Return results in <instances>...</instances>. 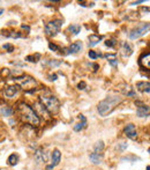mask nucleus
Masks as SVG:
<instances>
[{
	"mask_svg": "<svg viewBox=\"0 0 150 170\" xmlns=\"http://www.w3.org/2000/svg\"><path fill=\"white\" fill-rule=\"evenodd\" d=\"M18 112H19L20 118L22 119V122H24L34 127H37L39 125V123H40L39 117L34 111V109L30 105H28L27 103H20L19 108H18Z\"/></svg>",
	"mask_w": 150,
	"mask_h": 170,
	"instance_id": "nucleus-1",
	"label": "nucleus"
},
{
	"mask_svg": "<svg viewBox=\"0 0 150 170\" xmlns=\"http://www.w3.org/2000/svg\"><path fill=\"white\" fill-rule=\"evenodd\" d=\"M121 102H122V98L119 96H108L105 100L98 103L97 110L102 117H105L112 112L115 109V107L119 105Z\"/></svg>",
	"mask_w": 150,
	"mask_h": 170,
	"instance_id": "nucleus-2",
	"label": "nucleus"
},
{
	"mask_svg": "<svg viewBox=\"0 0 150 170\" xmlns=\"http://www.w3.org/2000/svg\"><path fill=\"white\" fill-rule=\"evenodd\" d=\"M39 102L50 113H57L60 109V102L54 95L44 94L39 96Z\"/></svg>",
	"mask_w": 150,
	"mask_h": 170,
	"instance_id": "nucleus-3",
	"label": "nucleus"
},
{
	"mask_svg": "<svg viewBox=\"0 0 150 170\" xmlns=\"http://www.w3.org/2000/svg\"><path fill=\"white\" fill-rule=\"evenodd\" d=\"M14 80H15V82L18 83L19 87H21L22 89H24V90H27V92L34 90V89L36 88V86H37V81H36L34 78H31V76L29 75H23V74H22V75L14 78Z\"/></svg>",
	"mask_w": 150,
	"mask_h": 170,
	"instance_id": "nucleus-4",
	"label": "nucleus"
},
{
	"mask_svg": "<svg viewBox=\"0 0 150 170\" xmlns=\"http://www.w3.org/2000/svg\"><path fill=\"white\" fill-rule=\"evenodd\" d=\"M61 23H62L61 20H54V21H51V22L46 23V26H45V34L47 36H56L57 34L60 31Z\"/></svg>",
	"mask_w": 150,
	"mask_h": 170,
	"instance_id": "nucleus-5",
	"label": "nucleus"
},
{
	"mask_svg": "<svg viewBox=\"0 0 150 170\" xmlns=\"http://www.w3.org/2000/svg\"><path fill=\"white\" fill-rule=\"evenodd\" d=\"M149 28H150L149 23H141V24H139L136 28H134L129 33V38L131 39H137L139 37L143 36L144 34H147L148 30H149Z\"/></svg>",
	"mask_w": 150,
	"mask_h": 170,
	"instance_id": "nucleus-6",
	"label": "nucleus"
},
{
	"mask_svg": "<svg viewBox=\"0 0 150 170\" xmlns=\"http://www.w3.org/2000/svg\"><path fill=\"white\" fill-rule=\"evenodd\" d=\"M34 107H35V108H34V111L36 112V115H37L38 117L42 116V117L45 118V119H50V115H51V113L45 109V107H44L40 102H36Z\"/></svg>",
	"mask_w": 150,
	"mask_h": 170,
	"instance_id": "nucleus-7",
	"label": "nucleus"
},
{
	"mask_svg": "<svg viewBox=\"0 0 150 170\" xmlns=\"http://www.w3.org/2000/svg\"><path fill=\"white\" fill-rule=\"evenodd\" d=\"M82 48H83V45H82V43H81V42H75V43H73L72 45H69L68 48L64 49V51H66V52H64V53H65V55L77 53V52L82 51Z\"/></svg>",
	"mask_w": 150,
	"mask_h": 170,
	"instance_id": "nucleus-8",
	"label": "nucleus"
},
{
	"mask_svg": "<svg viewBox=\"0 0 150 170\" xmlns=\"http://www.w3.org/2000/svg\"><path fill=\"white\" fill-rule=\"evenodd\" d=\"M124 132H125V134H126V135H127L129 139H132V140H135V139L137 138L136 127H135V125H134V124H132V123L127 124V125L125 126V129H124Z\"/></svg>",
	"mask_w": 150,
	"mask_h": 170,
	"instance_id": "nucleus-9",
	"label": "nucleus"
},
{
	"mask_svg": "<svg viewBox=\"0 0 150 170\" xmlns=\"http://www.w3.org/2000/svg\"><path fill=\"white\" fill-rule=\"evenodd\" d=\"M60 159H61V154L58 149H54L53 153H52V164L51 166H47L46 167V170H51L53 169L54 167H57L60 162Z\"/></svg>",
	"mask_w": 150,
	"mask_h": 170,
	"instance_id": "nucleus-10",
	"label": "nucleus"
},
{
	"mask_svg": "<svg viewBox=\"0 0 150 170\" xmlns=\"http://www.w3.org/2000/svg\"><path fill=\"white\" fill-rule=\"evenodd\" d=\"M20 87L16 85V86H8V87H6L5 88V90H4V94L6 97H8V98H12V97H14L15 95L18 94V92H19Z\"/></svg>",
	"mask_w": 150,
	"mask_h": 170,
	"instance_id": "nucleus-11",
	"label": "nucleus"
},
{
	"mask_svg": "<svg viewBox=\"0 0 150 170\" xmlns=\"http://www.w3.org/2000/svg\"><path fill=\"white\" fill-rule=\"evenodd\" d=\"M35 160L37 162H46L47 156H46V153L44 152L43 148H38L37 151L35 152Z\"/></svg>",
	"mask_w": 150,
	"mask_h": 170,
	"instance_id": "nucleus-12",
	"label": "nucleus"
},
{
	"mask_svg": "<svg viewBox=\"0 0 150 170\" xmlns=\"http://www.w3.org/2000/svg\"><path fill=\"white\" fill-rule=\"evenodd\" d=\"M136 115H137L139 117H148V116H149V107H148V105H144V104L137 107Z\"/></svg>",
	"mask_w": 150,
	"mask_h": 170,
	"instance_id": "nucleus-13",
	"label": "nucleus"
},
{
	"mask_svg": "<svg viewBox=\"0 0 150 170\" xmlns=\"http://www.w3.org/2000/svg\"><path fill=\"white\" fill-rule=\"evenodd\" d=\"M149 60H150V53L149 52H147V53H144L143 56L140 58V65H141L142 67L149 70L150 68V61Z\"/></svg>",
	"mask_w": 150,
	"mask_h": 170,
	"instance_id": "nucleus-14",
	"label": "nucleus"
},
{
	"mask_svg": "<svg viewBox=\"0 0 150 170\" xmlns=\"http://www.w3.org/2000/svg\"><path fill=\"white\" fill-rule=\"evenodd\" d=\"M136 88L140 90V92H144V93H147V94H149L150 92V85L149 82L147 81H141V82H137L136 83Z\"/></svg>",
	"mask_w": 150,
	"mask_h": 170,
	"instance_id": "nucleus-15",
	"label": "nucleus"
},
{
	"mask_svg": "<svg viewBox=\"0 0 150 170\" xmlns=\"http://www.w3.org/2000/svg\"><path fill=\"white\" fill-rule=\"evenodd\" d=\"M133 53V50H132V46L129 43H124L122 44V48H121V55L122 57H129Z\"/></svg>",
	"mask_w": 150,
	"mask_h": 170,
	"instance_id": "nucleus-16",
	"label": "nucleus"
},
{
	"mask_svg": "<svg viewBox=\"0 0 150 170\" xmlns=\"http://www.w3.org/2000/svg\"><path fill=\"white\" fill-rule=\"evenodd\" d=\"M89 159H90V161H91L94 164H99V163L102 162V160H103V156H102L100 154H97V153L94 152V153L90 154Z\"/></svg>",
	"mask_w": 150,
	"mask_h": 170,
	"instance_id": "nucleus-17",
	"label": "nucleus"
},
{
	"mask_svg": "<svg viewBox=\"0 0 150 170\" xmlns=\"http://www.w3.org/2000/svg\"><path fill=\"white\" fill-rule=\"evenodd\" d=\"M102 39H103L102 36L93 34V35L89 36V45H90V46H95V45H97V44L99 43V41H102Z\"/></svg>",
	"mask_w": 150,
	"mask_h": 170,
	"instance_id": "nucleus-18",
	"label": "nucleus"
},
{
	"mask_svg": "<svg viewBox=\"0 0 150 170\" xmlns=\"http://www.w3.org/2000/svg\"><path fill=\"white\" fill-rule=\"evenodd\" d=\"M68 30H69L73 35H77V34L81 31V27H80V26H77V24H72V26H69Z\"/></svg>",
	"mask_w": 150,
	"mask_h": 170,
	"instance_id": "nucleus-19",
	"label": "nucleus"
},
{
	"mask_svg": "<svg viewBox=\"0 0 150 170\" xmlns=\"http://www.w3.org/2000/svg\"><path fill=\"white\" fill-rule=\"evenodd\" d=\"M1 115L2 116H12L13 115V109L11 107H2L1 108Z\"/></svg>",
	"mask_w": 150,
	"mask_h": 170,
	"instance_id": "nucleus-20",
	"label": "nucleus"
},
{
	"mask_svg": "<svg viewBox=\"0 0 150 170\" xmlns=\"http://www.w3.org/2000/svg\"><path fill=\"white\" fill-rule=\"evenodd\" d=\"M18 161H19V157H18L16 154L9 155V157H8V163H9L11 166H15V164L18 163Z\"/></svg>",
	"mask_w": 150,
	"mask_h": 170,
	"instance_id": "nucleus-21",
	"label": "nucleus"
},
{
	"mask_svg": "<svg viewBox=\"0 0 150 170\" xmlns=\"http://www.w3.org/2000/svg\"><path fill=\"white\" fill-rule=\"evenodd\" d=\"M104 149V142L100 140V141H98L96 145H95V153H97V154H99V153H102Z\"/></svg>",
	"mask_w": 150,
	"mask_h": 170,
	"instance_id": "nucleus-22",
	"label": "nucleus"
},
{
	"mask_svg": "<svg viewBox=\"0 0 150 170\" xmlns=\"http://www.w3.org/2000/svg\"><path fill=\"white\" fill-rule=\"evenodd\" d=\"M39 58H40V55L36 53V55H30V56L25 57V60H28L30 63H36V61H38Z\"/></svg>",
	"mask_w": 150,
	"mask_h": 170,
	"instance_id": "nucleus-23",
	"label": "nucleus"
},
{
	"mask_svg": "<svg viewBox=\"0 0 150 170\" xmlns=\"http://www.w3.org/2000/svg\"><path fill=\"white\" fill-rule=\"evenodd\" d=\"M86 126H87V120H83L82 123H79V124H76V125H75V126H74V131L79 132V131L83 130Z\"/></svg>",
	"mask_w": 150,
	"mask_h": 170,
	"instance_id": "nucleus-24",
	"label": "nucleus"
},
{
	"mask_svg": "<svg viewBox=\"0 0 150 170\" xmlns=\"http://www.w3.org/2000/svg\"><path fill=\"white\" fill-rule=\"evenodd\" d=\"M105 45L106 46H109V48H114L115 45H117V41L112 38V39H108L106 42H105Z\"/></svg>",
	"mask_w": 150,
	"mask_h": 170,
	"instance_id": "nucleus-25",
	"label": "nucleus"
},
{
	"mask_svg": "<svg viewBox=\"0 0 150 170\" xmlns=\"http://www.w3.org/2000/svg\"><path fill=\"white\" fill-rule=\"evenodd\" d=\"M8 37H13V38H19V37H22V35L20 33H15V31H11V34L7 35Z\"/></svg>",
	"mask_w": 150,
	"mask_h": 170,
	"instance_id": "nucleus-26",
	"label": "nucleus"
},
{
	"mask_svg": "<svg viewBox=\"0 0 150 170\" xmlns=\"http://www.w3.org/2000/svg\"><path fill=\"white\" fill-rule=\"evenodd\" d=\"M88 55H89V57H90L91 59H94V60H95V59H97L98 57H100V55H98V53H96V52H95V51H93V50H90Z\"/></svg>",
	"mask_w": 150,
	"mask_h": 170,
	"instance_id": "nucleus-27",
	"label": "nucleus"
},
{
	"mask_svg": "<svg viewBox=\"0 0 150 170\" xmlns=\"http://www.w3.org/2000/svg\"><path fill=\"white\" fill-rule=\"evenodd\" d=\"M105 58L109 59V61H112V60H117V56L114 53H108L105 55Z\"/></svg>",
	"mask_w": 150,
	"mask_h": 170,
	"instance_id": "nucleus-28",
	"label": "nucleus"
},
{
	"mask_svg": "<svg viewBox=\"0 0 150 170\" xmlns=\"http://www.w3.org/2000/svg\"><path fill=\"white\" fill-rule=\"evenodd\" d=\"M87 88V83L84 82V81H81L79 85H77V89H80V90H84Z\"/></svg>",
	"mask_w": 150,
	"mask_h": 170,
	"instance_id": "nucleus-29",
	"label": "nucleus"
},
{
	"mask_svg": "<svg viewBox=\"0 0 150 170\" xmlns=\"http://www.w3.org/2000/svg\"><path fill=\"white\" fill-rule=\"evenodd\" d=\"M4 49L8 50V52H13V51H14V46L11 45V44H5V45H4Z\"/></svg>",
	"mask_w": 150,
	"mask_h": 170,
	"instance_id": "nucleus-30",
	"label": "nucleus"
},
{
	"mask_svg": "<svg viewBox=\"0 0 150 170\" xmlns=\"http://www.w3.org/2000/svg\"><path fill=\"white\" fill-rule=\"evenodd\" d=\"M9 70H7V68H2V71H1V76H4V78H7V76L9 75Z\"/></svg>",
	"mask_w": 150,
	"mask_h": 170,
	"instance_id": "nucleus-31",
	"label": "nucleus"
},
{
	"mask_svg": "<svg viewBox=\"0 0 150 170\" xmlns=\"http://www.w3.org/2000/svg\"><path fill=\"white\" fill-rule=\"evenodd\" d=\"M49 48H50L52 51H59V50H60L59 46H57L56 44H53V43H50V44H49Z\"/></svg>",
	"mask_w": 150,
	"mask_h": 170,
	"instance_id": "nucleus-32",
	"label": "nucleus"
},
{
	"mask_svg": "<svg viewBox=\"0 0 150 170\" xmlns=\"http://www.w3.org/2000/svg\"><path fill=\"white\" fill-rule=\"evenodd\" d=\"M50 65H51V66H59V65H60V61L52 60V61H50Z\"/></svg>",
	"mask_w": 150,
	"mask_h": 170,
	"instance_id": "nucleus-33",
	"label": "nucleus"
},
{
	"mask_svg": "<svg viewBox=\"0 0 150 170\" xmlns=\"http://www.w3.org/2000/svg\"><path fill=\"white\" fill-rule=\"evenodd\" d=\"M126 147H127V144H125V142H122V144L120 145V149H121V151H124Z\"/></svg>",
	"mask_w": 150,
	"mask_h": 170,
	"instance_id": "nucleus-34",
	"label": "nucleus"
},
{
	"mask_svg": "<svg viewBox=\"0 0 150 170\" xmlns=\"http://www.w3.org/2000/svg\"><path fill=\"white\" fill-rule=\"evenodd\" d=\"M50 80H51V81H54V80H57V74L50 75Z\"/></svg>",
	"mask_w": 150,
	"mask_h": 170,
	"instance_id": "nucleus-35",
	"label": "nucleus"
},
{
	"mask_svg": "<svg viewBox=\"0 0 150 170\" xmlns=\"http://www.w3.org/2000/svg\"><path fill=\"white\" fill-rule=\"evenodd\" d=\"M142 2H144L143 0H140V1H135V2H132L131 5H137V4H142Z\"/></svg>",
	"mask_w": 150,
	"mask_h": 170,
	"instance_id": "nucleus-36",
	"label": "nucleus"
},
{
	"mask_svg": "<svg viewBox=\"0 0 150 170\" xmlns=\"http://www.w3.org/2000/svg\"><path fill=\"white\" fill-rule=\"evenodd\" d=\"M22 28H23V29H27V30H28V31H29V30H30V29H29V27H28V26H22Z\"/></svg>",
	"mask_w": 150,
	"mask_h": 170,
	"instance_id": "nucleus-37",
	"label": "nucleus"
},
{
	"mask_svg": "<svg viewBox=\"0 0 150 170\" xmlns=\"http://www.w3.org/2000/svg\"><path fill=\"white\" fill-rule=\"evenodd\" d=\"M4 12V9H0V15H1V13Z\"/></svg>",
	"mask_w": 150,
	"mask_h": 170,
	"instance_id": "nucleus-38",
	"label": "nucleus"
},
{
	"mask_svg": "<svg viewBox=\"0 0 150 170\" xmlns=\"http://www.w3.org/2000/svg\"><path fill=\"white\" fill-rule=\"evenodd\" d=\"M150 169V167H149V166H147V170H149Z\"/></svg>",
	"mask_w": 150,
	"mask_h": 170,
	"instance_id": "nucleus-39",
	"label": "nucleus"
}]
</instances>
